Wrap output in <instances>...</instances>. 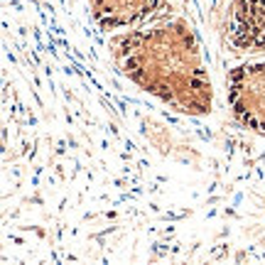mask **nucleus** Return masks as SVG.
Listing matches in <instances>:
<instances>
[{
	"mask_svg": "<svg viewBox=\"0 0 265 265\" xmlns=\"http://www.w3.org/2000/svg\"><path fill=\"white\" fill-rule=\"evenodd\" d=\"M228 40L241 52H265V0H236L231 5Z\"/></svg>",
	"mask_w": 265,
	"mask_h": 265,
	"instance_id": "3",
	"label": "nucleus"
},
{
	"mask_svg": "<svg viewBox=\"0 0 265 265\" xmlns=\"http://www.w3.org/2000/svg\"><path fill=\"white\" fill-rule=\"evenodd\" d=\"M226 84L236 121L248 131L265 135V62L241 64L231 71Z\"/></svg>",
	"mask_w": 265,
	"mask_h": 265,
	"instance_id": "2",
	"label": "nucleus"
},
{
	"mask_svg": "<svg viewBox=\"0 0 265 265\" xmlns=\"http://www.w3.org/2000/svg\"><path fill=\"white\" fill-rule=\"evenodd\" d=\"M88 2H91L93 17L106 30L128 27L140 17H145L155 5V0H88Z\"/></svg>",
	"mask_w": 265,
	"mask_h": 265,
	"instance_id": "4",
	"label": "nucleus"
},
{
	"mask_svg": "<svg viewBox=\"0 0 265 265\" xmlns=\"http://www.w3.org/2000/svg\"><path fill=\"white\" fill-rule=\"evenodd\" d=\"M113 47L123 71L145 91L157 93L179 111L204 113L211 106V86L199 62L194 37L184 25L123 35Z\"/></svg>",
	"mask_w": 265,
	"mask_h": 265,
	"instance_id": "1",
	"label": "nucleus"
}]
</instances>
